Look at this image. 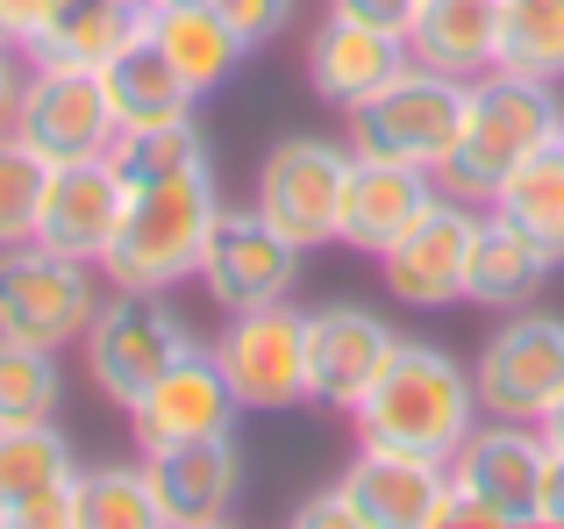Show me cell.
Returning a JSON list of instances; mask_svg holds the SVG:
<instances>
[{
	"label": "cell",
	"instance_id": "obj_1",
	"mask_svg": "<svg viewBox=\"0 0 564 529\" xmlns=\"http://www.w3.org/2000/svg\"><path fill=\"white\" fill-rule=\"evenodd\" d=\"M479 387L471 365H457L451 350L400 336L393 358L379 365V379L365 387V401L350 408V436L379 451H414V458H457L471 430H479Z\"/></svg>",
	"mask_w": 564,
	"mask_h": 529
},
{
	"label": "cell",
	"instance_id": "obj_2",
	"mask_svg": "<svg viewBox=\"0 0 564 529\" xmlns=\"http://www.w3.org/2000/svg\"><path fill=\"white\" fill-rule=\"evenodd\" d=\"M564 108H557V86L551 79H529V72H508L494 65L486 79H471V100H465V122H457V143L451 158L436 165V186L457 201H494L543 143L557 137Z\"/></svg>",
	"mask_w": 564,
	"mask_h": 529
},
{
	"label": "cell",
	"instance_id": "obj_3",
	"mask_svg": "<svg viewBox=\"0 0 564 529\" xmlns=\"http://www.w3.org/2000/svg\"><path fill=\"white\" fill-rule=\"evenodd\" d=\"M229 208L221 201V180L215 165L200 172H180V180H151V186H129V208H122V229H115L100 272L129 293H172L180 279L200 272V251H207V229L215 215Z\"/></svg>",
	"mask_w": 564,
	"mask_h": 529
},
{
	"label": "cell",
	"instance_id": "obj_4",
	"mask_svg": "<svg viewBox=\"0 0 564 529\" xmlns=\"http://www.w3.org/2000/svg\"><path fill=\"white\" fill-rule=\"evenodd\" d=\"M79 350H86V379H94L100 401L129 408L158 373H172L186 350H200V336H193V322L172 307V293L115 287L108 301H100V315L86 322Z\"/></svg>",
	"mask_w": 564,
	"mask_h": 529
},
{
	"label": "cell",
	"instance_id": "obj_5",
	"mask_svg": "<svg viewBox=\"0 0 564 529\" xmlns=\"http://www.w3.org/2000/svg\"><path fill=\"white\" fill-rule=\"evenodd\" d=\"M465 100L471 86L451 79V72H429L408 57L400 79H386L372 100L344 115V143L358 158H393V165H422L436 172L457 143V122H465Z\"/></svg>",
	"mask_w": 564,
	"mask_h": 529
},
{
	"label": "cell",
	"instance_id": "obj_6",
	"mask_svg": "<svg viewBox=\"0 0 564 529\" xmlns=\"http://www.w3.org/2000/svg\"><path fill=\"white\" fill-rule=\"evenodd\" d=\"M350 172L358 151L336 137H279L258 165L250 208L272 229H286L301 251H329L344 237V201H350Z\"/></svg>",
	"mask_w": 564,
	"mask_h": 529
},
{
	"label": "cell",
	"instance_id": "obj_7",
	"mask_svg": "<svg viewBox=\"0 0 564 529\" xmlns=\"http://www.w3.org/2000/svg\"><path fill=\"white\" fill-rule=\"evenodd\" d=\"M100 264L65 258L51 244H8L0 251V336L14 344H43V350H65L86 336V322L100 315Z\"/></svg>",
	"mask_w": 564,
	"mask_h": 529
},
{
	"label": "cell",
	"instance_id": "obj_8",
	"mask_svg": "<svg viewBox=\"0 0 564 529\" xmlns=\"http://www.w3.org/2000/svg\"><path fill=\"white\" fill-rule=\"evenodd\" d=\"M479 415L494 422H536L564 401V315L557 307H514L471 358Z\"/></svg>",
	"mask_w": 564,
	"mask_h": 529
},
{
	"label": "cell",
	"instance_id": "obj_9",
	"mask_svg": "<svg viewBox=\"0 0 564 529\" xmlns=\"http://www.w3.org/2000/svg\"><path fill=\"white\" fill-rule=\"evenodd\" d=\"M215 365H221V379H229L236 408H250V415L301 408L307 401V315H293L286 301L243 307V315L221 322Z\"/></svg>",
	"mask_w": 564,
	"mask_h": 529
},
{
	"label": "cell",
	"instance_id": "obj_10",
	"mask_svg": "<svg viewBox=\"0 0 564 529\" xmlns=\"http://www.w3.org/2000/svg\"><path fill=\"white\" fill-rule=\"evenodd\" d=\"M301 244L286 229H272L258 208H221L215 229H207V251H200V287L221 315H243V307H272L293 301L301 287Z\"/></svg>",
	"mask_w": 564,
	"mask_h": 529
},
{
	"label": "cell",
	"instance_id": "obj_11",
	"mask_svg": "<svg viewBox=\"0 0 564 529\" xmlns=\"http://www.w3.org/2000/svg\"><path fill=\"white\" fill-rule=\"evenodd\" d=\"M14 137L36 143L51 165H79V158H108L122 122L108 108V86L86 65H29L22 108H14Z\"/></svg>",
	"mask_w": 564,
	"mask_h": 529
},
{
	"label": "cell",
	"instance_id": "obj_12",
	"mask_svg": "<svg viewBox=\"0 0 564 529\" xmlns=\"http://www.w3.org/2000/svg\"><path fill=\"white\" fill-rule=\"evenodd\" d=\"M479 201L443 194L393 251H379V279L400 307L414 315H436V307L465 301V272H471V237H479Z\"/></svg>",
	"mask_w": 564,
	"mask_h": 529
},
{
	"label": "cell",
	"instance_id": "obj_13",
	"mask_svg": "<svg viewBox=\"0 0 564 529\" xmlns=\"http://www.w3.org/2000/svg\"><path fill=\"white\" fill-rule=\"evenodd\" d=\"M393 344H400V330L358 301L307 307V401L350 415L365 401V387L379 379V365L393 358Z\"/></svg>",
	"mask_w": 564,
	"mask_h": 529
},
{
	"label": "cell",
	"instance_id": "obj_14",
	"mask_svg": "<svg viewBox=\"0 0 564 529\" xmlns=\"http://www.w3.org/2000/svg\"><path fill=\"white\" fill-rule=\"evenodd\" d=\"M72 479L57 422H0V529H72Z\"/></svg>",
	"mask_w": 564,
	"mask_h": 529
},
{
	"label": "cell",
	"instance_id": "obj_15",
	"mask_svg": "<svg viewBox=\"0 0 564 529\" xmlns=\"http://www.w3.org/2000/svg\"><path fill=\"white\" fill-rule=\"evenodd\" d=\"M122 415H129L137 451H165V444H186V436L236 430V393H229V379H221L215 350H186V358L172 365V373H158Z\"/></svg>",
	"mask_w": 564,
	"mask_h": 529
},
{
	"label": "cell",
	"instance_id": "obj_16",
	"mask_svg": "<svg viewBox=\"0 0 564 529\" xmlns=\"http://www.w3.org/2000/svg\"><path fill=\"white\" fill-rule=\"evenodd\" d=\"M143 465H151V487L165 501V529H215L236 516V494H243V444H236V430L143 451Z\"/></svg>",
	"mask_w": 564,
	"mask_h": 529
},
{
	"label": "cell",
	"instance_id": "obj_17",
	"mask_svg": "<svg viewBox=\"0 0 564 529\" xmlns=\"http://www.w3.org/2000/svg\"><path fill=\"white\" fill-rule=\"evenodd\" d=\"M129 186L115 172V158H79V165H51V186H43V215H36V244L65 258L100 264L122 229Z\"/></svg>",
	"mask_w": 564,
	"mask_h": 529
},
{
	"label": "cell",
	"instance_id": "obj_18",
	"mask_svg": "<svg viewBox=\"0 0 564 529\" xmlns=\"http://www.w3.org/2000/svg\"><path fill=\"white\" fill-rule=\"evenodd\" d=\"M336 487L358 501L365 529H436L451 465H443V458H414V451L358 444V451H350V465L336 473Z\"/></svg>",
	"mask_w": 564,
	"mask_h": 529
},
{
	"label": "cell",
	"instance_id": "obj_19",
	"mask_svg": "<svg viewBox=\"0 0 564 529\" xmlns=\"http://www.w3.org/2000/svg\"><path fill=\"white\" fill-rule=\"evenodd\" d=\"M436 201H443L436 172L393 165V158H358V172H350V201H344V237H336V244L358 251V258H379V251H393V244L408 237Z\"/></svg>",
	"mask_w": 564,
	"mask_h": 529
},
{
	"label": "cell",
	"instance_id": "obj_20",
	"mask_svg": "<svg viewBox=\"0 0 564 529\" xmlns=\"http://www.w3.org/2000/svg\"><path fill=\"white\" fill-rule=\"evenodd\" d=\"M408 72V43L386 36L372 22H350V14L329 8V22L307 36V86H315V100H329V108H358V100H372L386 79H400Z\"/></svg>",
	"mask_w": 564,
	"mask_h": 529
},
{
	"label": "cell",
	"instance_id": "obj_21",
	"mask_svg": "<svg viewBox=\"0 0 564 529\" xmlns=\"http://www.w3.org/2000/svg\"><path fill=\"white\" fill-rule=\"evenodd\" d=\"M543 458H551V436H543L536 422H494V415H486L479 430L457 444L451 479L479 487L486 501H500L514 522H536V479H543Z\"/></svg>",
	"mask_w": 564,
	"mask_h": 529
},
{
	"label": "cell",
	"instance_id": "obj_22",
	"mask_svg": "<svg viewBox=\"0 0 564 529\" xmlns=\"http://www.w3.org/2000/svg\"><path fill=\"white\" fill-rule=\"evenodd\" d=\"M557 258L543 251L529 229H514L500 208L479 215V237H471V272H465V301L494 307V315H514V307H536L543 287H551Z\"/></svg>",
	"mask_w": 564,
	"mask_h": 529
},
{
	"label": "cell",
	"instance_id": "obj_23",
	"mask_svg": "<svg viewBox=\"0 0 564 529\" xmlns=\"http://www.w3.org/2000/svg\"><path fill=\"white\" fill-rule=\"evenodd\" d=\"M100 86H108V108H115V122H122V129L180 122V115H193V100H200L186 86V72L172 65V51L151 36V22H143L137 36L100 65Z\"/></svg>",
	"mask_w": 564,
	"mask_h": 529
},
{
	"label": "cell",
	"instance_id": "obj_24",
	"mask_svg": "<svg viewBox=\"0 0 564 529\" xmlns=\"http://www.w3.org/2000/svg\"><path fill=\"white\" fill-rule=\"evenodd\" d=\"M408 57L451 79H486L500 65V0H422Z\"/></svg>",
	"mask_w": 564,
	"mask_h": 529
},
{
	"label": "cell",
	"instance_id": "obj_25",
	"mask_svg": "<svg viewBox=\"0 0 564 529\" xmlns=\"http://www.w3.org/2000/svg\"><path fill=\"white\" fill-rule=\"evenodd\" d=\"M143 22H151V14L122 8V0H65V8L51 14V29L29 43V65H86V72H100Z\"/></svg>",
	"mask_w": 564,
	"mask_h": 529
},
{
	"label": "cell",
	"instance_id": "obj_26",
	"mask_svg": "<svg viewBox=\"0 0 564 529\" xmlns=\"http://www.w3.org/2000/svg\"><path fill=\"white\" fill-rule=\"evenodd\" d=\"M151 36L172 51V65L186 72L193 94H215L236 65H243V36L221 22L207 0H172V8H151Z\"/></svg>",
	"mask_w": 564,
	"mask_h": 529
},
{
	"label": "cell",
	"instance_id": "obj_27",
	"mask_svg": "<svg viewBox=\"0 0 564 529\" xmlns=\"http://www.w3.org/2000/svg\"><path fill=\"white\" fill-rule=\"evenodd\" d=\"M72 529H165L151 465H86L72 479Z\"/></svg>",
	"mask_w": 564,
	"mask_h": 529
},
{
	"label": "cell",
	"instance_id": "obj_28",
	"mask_svg": "<svg viewBox=\"0 0 564 529\" xmlns=\"http://www.w3.org/2000/svg\"><path fill=\"white\" fill-rule=\"evenodd\" d=\"M486 208H500L514 229H529V237L543 244L557 264H564V137H551L536 158H529L522 172H514L508 186H500Z\"/></svg>",
	"mask_w": 564,
	"mask_h": 529
},
{
	"label": "cell",
	"instance_id": "obj_29",
	"mask_svg": "<svg viewBox=\"0 0 564 529\" xmlns=\"http://www.w3.org/2000/svg\"><path fill=\"white\" fill-rule=\"evenodd\" d=\"M108 158H115V172H122V186H151V180H180V172L215 165V143H207V129L193 122V115H180V122L122 129Z\"/></svg>",
	"mask_w": 564,
	"mask_h": 529
},
{
	"label": "cell",
	"instance_id": "obj_30",
	"mask_svg": "<svg viewBox=\"0 0 564 529\" xmlns=\"http://www.w3.org/2000/svg\"><path fill=\"white\" fill-rule=\"evenodd\" d=\"M500 65L564 79V0H500Z\"/></svg>",
	"mask_w": 564,
	"mask_h": 529
},
{
	"label": "cell",
	"instance_id": "obj_31",
	"mask_svg": "<svg viewBox=\"0 0 564 529\" xmlns=\"http://www.w3.org/2000/svg\"><path fill=\"white\" fill-rule=\"evenodd\" d=\"M57 408H65L57 350L0 336V422H57Z\"/></svg>",
	"mask_w": 564,
	"mask_h": 529
},
{
	"label": "cell",
	"instance_id": "obj_32",
	"mask_svg": "<svg viewBox=\"0 0 564 529\" xmlns=\"http://www.w3.org/2000/svg\"><path fill=\"white\" fill-rule=\"evenodd\" d=\"M43 186H51V158L36 143H22L14 129H0V251L36 237Z\"/></svg>",
	"mask_w": 564,
	"mask_h": 529
},
{
	"label": "cell",
	"instance_id": "obj_33",
	"mask_svg": "<svg viewBox=\"0 0 564 529\" xmlns=\"http://www.w3.org/2000/svg\"><path fill=\"white\" fill-rule=\"evenodd\" d=\"M207 8H215L236 36H243V51H258V43L286 36V22H293V8H301V0H207Z\"/></svg>",
	"mask_w": 564,
	"mask_h": 529
},
{
	"label": "cell",
	"instance_id": "obj_34",
	"mask_svg": "<svg viewBox=\"0 0 564 529\" xmlns=\"http://www.w3.org/2000/svg\"><path fill=\"white\" fill-rule=\"evenodd\" d=\"M436 529H514V516L500 501H486L479 487L451 479V487H443V508H436Z\"/></svg>",
	"mask_w": 564,
	"mask_h": 529
},
{
	"label": "cell",
	"instance_id": "obj_35",
	"mask_svg": "<svg viewBox=\"0 0 564 529\" xmlns=\"http://www.w3.org/2000/svg\"><path fill=\"white\" fill-rule=\"evenodd\" d=\"M57 8H65V0H0V43L29 57V43L51 29V14H57Z\"/></svg>",
	"mask_w": 564,
	"mask_h": 529
},
{
	"label": "cell",
	"instance_id": "obj_36",
	"mask_svg": "<svg viewBox=\"0 0 564 529\" xmlns=\"http://www.w3.org/2000/svg\"><path fill=\"white\" fill-rule=\"evenodd\" d=\"M293 522H301V529H365L358 501H350L336 479H329L322 494H307V501H293Z\"/></svg>",
	"mask_w": 564,
	"mask_h": 529
},
{
	"label": "cell",
	"instance_id": "obj_37",
	"mask_svg": "<svg viewBox=\"0 0 564 529\" xmlns=\"http://www.w3.org/2000/svg\"><path fill=\"white\" fill-rule=\"evenodd\" d=\"M329 8L350 14V22H372V29H386V36L408 43V36H414V14H422V0H329Z\"/></svg>",
	"mask_w": 564,
	"mask_h": 529
},
{
	"label": "cell",
	"instance_id": "obj_38",
	"mask_svg": "<svg viewBox=\"0 0 564 529\" xmlns=\"http://www.w3.org/2000/svg\"><path fill=\"white\" fill-rule=\"evenodd\" d=\"M536 522H543V529H564V444H551V458H543V479H536Z\"/></svg>",
	"mask_w": 564,
	"mask_h": 529
},
{
	"label": "cell",
	"instance_id": "obj_39",
	"mask_svg": "<svg viewBox=\"0 0 564 529\" xmlns=\"http://www.w3.org/2000/svg\"><path fill=\"white\" fill-rule=\"evenodd\" d=\"M22 86H29V57L0 43V129H14V108H22Z\"/></svg>",
	"mask_w": 564,
	"mask_h": 529
},
{
	"label": "cell",
	"instance_id": "obj_40",
	"mask_svg": "<svg viewBox=\"0 0 564 529\" xmlns=\"http://www.w3.org/2000/svg\"><path fill=\"white\" fill-rule=\"evenodd\" d=\"M543 436H551V444H564V401L551 408V415H543Z\"/></svg>",
	"mask_w": 564,
	"mask_h": 529
},
{
	"label": "cell",
	"instance_id": "obj_41",
	"mask_svg": "<svg viewBox=\"0 0 564 529\" xmlns=\"http://www.w3.org/2000/svg\"><path fill=\"white\" fill-rule=\"evenodd\" d=\"M122 8H143V14H151V0H122Z\"/></svg>",
	"mask_w": 564,
	"mask_h": 529
},
{
	"label": "cell",
	"instance_id": "obj_42",
	"mask_svg": "<svg viewBox=\"0 0 564 529\" xmlns=\"http://www.w3.org/2000/svg\"><path fill=\"white\" fill-rule=\"evenodd\" d=\"M151 8H172V0H151Z\"/></svg>",
	"mask_w": 564,
	"mask_h": 529
},
{
	"label": "cell",
	"instance_id": "obj_43",
	"mask_svg": "<svg viewBox=\"0 0 564 529\" xmlns=\"http://www.w3.org/2000/svg\"><path fill=\"white\" fill-rule=\"evenodd\" d=\"M557 137H564V122H557Z\"/></svg>",
	"mask_w": 564,
	"mask_h": 529
}]
</instances>
